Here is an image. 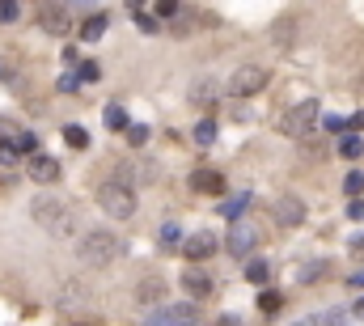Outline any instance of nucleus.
<instances>
[{
    "label": "nucleus",
    "mask_w": 364,
    "mask_h": 326,
    "mask_svg": "<svg viewBox=\"0 0 364 326\" xmlns=\"http://www.w3.org/2000/svg\"><path fill=\"white\" fill-rule=\"evenodd\" d=\"M128 5H132V9H140V5H144V0H128Z\"/></svg>",
    "instance_id": "46"
},
{
    "label": "nucleus",
    "mask_w": 364,
    "mask_h": 326,
    "mask_svg": "<svg viewBox=\"0 0 364 326\" xmlns=\"http://www.w3.org/2000/svg\"><path fill=\"white\" fill-rule=\"evenodd\" d=\"M30 212H34V220L51 237H68L72 229H77V212H72V204H64V199H56V195H38L30 204Z\"/></svg>",
    "instance_id": "1"
},
{
    "label": "nucleus",
    "mask_w": 364,
    "mask_h": 326,
    "mask_svg": "<svg viewBox=\"0 0 364 326\" xmlns=\"http://www.w3.org/2000/svg\"><path fill=\"white\" fill-rule=\"evenodd\" d=\"M195 140H199V148H208L216 140V119H199L195 123Z\"/></svg>",
    "instance_id": "24"
},
{
    "label": "nucleus",
    "mask_w": 364,
    "mask_h": 326,
    "mask_svg": "<svg viewBox=\"0 0 364 326\" xmlns=\"http://www.w3.org/2000/svg\"><path fill=\"white\" fill-rule=\"evenodd\" d=\"M250 208V191H241V195H233V199H225L221 204V216H229V220H237L241 212Z\"/></svg>",
    "instance_id": "21"
},
{
    "label": "nucleus",
    "mask_w": 364,
    "mask_h": 326,
    "mask_svg": "<svg viewBox=\"0 0 364 326\" xmlns=\"http://www.w3.org/2000/svg\"><path fill=\"white\" fill-rule=\"evenodd\" d=\"M17 132H21V128H17L13 119H0V144H9V140H13Z\"/></svg>",
    "instance_id": "33"
},
{
    "label": "nucleus",
    "mask_w": 364,
    "mask_h": 326,
    "mask_svg": "<svg viewBox=\"0 0 364 326\" xmlns=\"http://www.w3.org/2000/svg\"><path fill=\"white\" fill-rule=\"evenodd\" d=\"M318 119H322V128H326V132H343V128H348V123L339 119V115H318Z\"/></svg>",
    "instance_id": "34"
},
{
    "label": "nucleus",
    "mask_w": 364,
    "mask_h": 326,
    "mask_svg": "<svg viewBox=\"0 0 364 326\" xmlns=\"http://www.w3.org/2000/svg\"><path fill=\"white\" fill-rule=\"evenodd\" d=\"M64 140H68L72 148H89V132L81 128V123H68V128H64Z\"/></svg>",
    "instance_id": "22"
},
{
    "label": "nucleus",
    "mask_w": 364,
    "mask_h": 326,
    "mask_svg": "<svg viewBox=\"0 0 364 326\" xmlns=\"http://www.w3.org/2000/svg\"><path fill=\"white\" fill-rule=\"evenodd\" d=\"M216 246H221V242H216V233H195V237L182 242V255H186L191 263H204L208 255H216Z\"/></svg>",
    "instance_id": "13"
},
{
    "label": "nucleus",
    "mask_w": 364,
    "mask_h": 326,
    "mask_svg": "<svg viewBox=\"0 0 364 326\" xmlns=\"http://www.w3.org/2000/svg\"><path fill=\"white\" fill-rule=\"evenodd\" d=\"M352 132H364V110H360V115L352 119Z\"/></svg>",
    "instance_id": "42"
},
{
    "label": "nucleus",
    "mask_w": 364,
    "mask_h": 326,
    "mask_svg": "<svg viewBox=\"0 0 364 326\" xmlns=\"http://www.w3.org/2000/svg\"><path fill=\"white\" fill-rule=\"evenodd\" d=\"M9 77H13V64H9L5 56H0V81H9Z\"/></svg>",
    "instance_id": "40"
},
{
    "label": "nucleus",
    "mask_w": 364,
    "mask_h": 326,
    "mask_svg": "<svg viewBox=\"0 0 364 326\" xmlns=\"http://www.w3.org/2000/svg\"><path fill=\"white\" fill-rule=\"evenodd\" d=\"M348 216H352V220H364V199H360V195L348 199Z\"/></svg>",
    "instance_id": "36"
},
{
    "label": "nucleus",
    "mask_w": 364,
    "mask_h": 326,
    "mask_svg": "<svg viewBox=\"0 0 364 326\" xmlns=\"http://www.w3.org/2000/svg\"><path fill=\"white\" fill-rule=\"evenodd\" d=\"M352 250H356V255H364V237H356V242H352Z\"/></svg>",
    "instance_id": "44"
},
{
    "label": "nucleus",
    "mask_w": 364,
    "mask_h": 326,
    "mask_svg": "<svg viewBox=\"0 0 364 326\" xmlns=\"http://www.w3.org/2000/svg\"><path fill=\"white\" fill-rule=\"evenodd\" d=\"M81 89V81H77V72L72 77H60V93H77Z\"/></svg>",
    "instance_id": "38"
},
{
    "label": "nucleus",
    "mask_w": 364,
    "mask_h": 326,
    "mask_svg": "<svg viewBox=\"0 0 364 326\" xmlns=\"http://www.w3.org/2000/svg\"><path fill=\"white\" fill-rule=\"evenodd\" d=\"M276 220L284 224V229H297V224H305V204L297 195H280L276 199Z\"/></svg>",
    "instance_id": "9"
},
{
    "label": "nucleus",
    "mask_w": 364,
    "mask_h": 326,
    "mask_svg": "<svg viewBox=\"0 0 364 326\" xmlns=\"http://www.w3.org/2000/svg\"><path fill=\"white\" fill-rule=\"evenodd\" d=\"M77 77H81L85 85H93V81H102V68L93 64V60H85V64H81V72H77Z\"/></svg>",
    "instance_id": "31"
},
{
    "label": "nucleus",
    "mask_w": 364,
    "mask_h": 326,
    "mask_svg": "<svg viewBox=\"0 0 364 326\" xmlns=\"http://www.w3.org/2000/svg\"><path fill=\"white\" fill-rule=\"evenodd\" d=\"M280 305H284V296H280L276 288H263V296H258V310H263V314H276Z\"/></svg>",
    "instance_id": "25"
},
{
    "label": "nucleus",
    "mask_w": 364,
    "mask_h": 326,
    "mask_svg": "<svg viewBox=\"0 0 364 326\" xmlns=\"http://www.w3.org/2000/svg\"><path fill=\"white\" fill-rule=\"evenodd\" d=\"M360 191H364V174H360V170H352L348 178H343V195H348V199H356Z\"/></svg>",
    "instance_id": "27"
},
{
    "label": "nucleus",
    "mask_w": 364,
    "mask_h": 326,
    "mask_svg": "<svg viewBox=\"0 0 364 326\" xmlns=\"http://www.w3.org/2000/svg\"><path fill=\"white\" fill-rule=\"evenodd\" d=\"M169 21H174V26H169V30H174V34L182 38V34H195V30H208V26H212L216 17H212V13H186V9H178L174 17H169Z\"/></svg>",
    "instance_id": "11"
},
{
    "label": "nucleus",
    "mask_w": 364,
    "mask_h": 326,
    "mask_svg": "<svg viewBox=\"0 0 364 326\" xmlns=\"http://www.w3.org/2000/svg\"><path fill=\"white\" fill-rule=\"evenodd\" d=\"M178 237H182V233H178V224H174V220H169V224H165V229H161V242H165L169 250H178Z\"/></svg>",
    "instance_id": "32"
},
{
    "label": "nucleus",
    "mask_w": 364,
    "mask_h": 326,
    "mask_svg": "<svg viewBox=\"0 0 364 326\" xmlns=\"http://www.w3.org/2000/svg\"><path fill=\"white\" fill-rule=\"evenodd\" d=\"M9 144H13V153H26V157H30V153H38V140H34L30 132H17Z\"/></svg>",
    "instance_id": "23"
},
{
    "label": "nucleus",
    "mask_w": 364,
    "mask_h": 326,
    "mask_svg": "<svg viewBox=\"0 0 364 326\" xmlns=\"http://www.w3.org/2000/svg\"><path fill=\"white\" fill-rule=\"evenodd\" d=\"M182 292L195 296V301L212 296V275H208L204 267H186V271H182Z\"/></svg>",
    "instance_id": "12"
},
{
    "label": "nucleus",
    "mask_w": 364,
    "mask_h": 326,
    "mask_svg": "<svg viewBox=\"0 0 364 326\" xmlns=\"http://www.w3.org/2000/svg\"><path fill=\"white\" fill-rule=\"evenodd\" d=\"M352 288H364V271H352V280H348Z\"/></svg>",
    "instance_id": "41"
},
{
    "label": "nucleus",
    "mask_w": 364,
    "mask_h": 326,
    "mask_svg": "<svg viewBox=\"0 0 364 326\" xmlns=\"http://www.w3.org/2000/svg\"><path fill=\"white\" fill-rule=\"evenodd\" d=\"M102 123H106L110 132H123V128H128L132 119H128V110H123V106H114V102H110V106L102 110Z\"/></svg>",
    "instance_id": "20"
},
{
    "label": "nucleus",
    "mask_w": 364,
    "mask_h": 326,
    "mask_svg": "<svg viewBox=\"0 0 364 326\" xmlns=\"http://www.w3.org/2000/svg\"><path fill=\"white\" fill-rule=\"evenodd\" d=\"M322 275H330V263H326V259H322V263H309V267H305V284H318Z\"/></svg>",
    "instance_id": "30"
},
{
    "label": "nucleus",
    "mask_w": 364,
    "mask_h": 326,
    "mask_svg": "<svg viewBox=\"0 0 364 326\" xmlns=\"http://www.w3.org/2000/svg\"><path fill=\"white\" fill-rule=\"evenodd\" d=\"M17 17H21L17 0H0V26H9V21H17Z\"/></svg>",
    "instance_id": "29"
},
{
    "label": "nucleus",
    "mask_w": 364,
    "mask_h": 326,
    "mask_svg": "<svg viewBox=\"0 0 364 326\" xmlns=\"http://www.w3.org/2000/svg\"><path fill=\"white\" fill-rule=\"evenodd\" d=\"M352 322V310H322L313 314V326H348Z\"/></svg>",
    "instance_id": "19"
},
{
    "label": "nucleus",
    "mask_w": 364,
    "mask_h": 326,
    "mask_svg": "<svg viewBox=\"0 0 364 326\" xmlns=\"http://www.w3.org/2000/svg\"><path fill=\"white\" fill-rule=\"evenodd\" d=\"M144 326H199V314L191 305H161L144 318Z\"/></svg>",
    "instance_id": "7"
},
{
    "label": "nucleus",
    "mask_w": 364,
    "mask_h": 326,
    "mask_svg": "<svg viewBox=\"0 0 364 326\" xmlns=\"http://www.w3.org/2000/svg\"><path fill=\"white\" fill-rule=\"evenodd\" d=\"M352 314H356V318H364V296H360V301H356V305H352Z\"/></svg>",
    "instance_id": "43"
},
{
    "label": "nucleus",
    "mask_w": 364,
    "mask_h": 326,
    "mask_svg": "<svg viewBox=\"0 0 364 326\" xmlns=\"http://www.w3.org/2000/svg\"><path fill=\"white\" fill-rule=\"evenodd\" d=\"M136 26H140L144 34H153V30H157V21H153V17H144V13H136Z\"/></svg>",
    "instance_id": "39"
},
{
    "label": "nucleus",
    "mask_w": 364,
    "mask_h": 326,
    "mask_svg": "<svg viewBox=\"0 0 364 326\" xmlns=\"http://www.w3.org/2000/svg\"><path fill=\"white\" fill-rule=\"evenodd\" d=\"M30 178L43 183V187H51V183L60 178V161L47 157V153H30Z\"/></svg>",
    "instance_id": "14"
},
{
    "label": "nucleus",
    "mask_w": 364,
    "mask_h": 326,
    "mask_svg": "<svg viewBox=\"0 0 364 326\" xmlns=\"http://www.w3.org/2000/svg\"><path fill=\"white\" fill-rule=\"evenodd\" d=\"M356 93L364 97V72H360V77H356Z\"/></svg>",
    "instance_id": "45"
},
{
    "label": "nucleus",
    "mask_w": 364,
    "mask_h": 326,
    "mask_svg": "<svg viewBox=\"0 0 364 326\" xmlns=\"http://www.w3.org/2000/svg\"><path fill=\"white\" fill-rule=\"evenodd\" d=\"M318 102H297L293 110H284V119H280V132L284 136H293V140H309L313 136V123H318Z\"/></svg>",
    "instance_id": "5"
},
{
    "label": "nucleus",
    "mask_w": 364,
    "mask_h": 326,
    "mask_svg": "<svg viewBox=\"0 0 364 326\" xmlns=\"http://www.w3.org/2000/svg\"><path fill=\"white\" fill-rule=\"evenodd\" d=\"M123 132H128V144H132V148H140L144 140H149V128H144V123H128Z\"/></svg>",
    "instance_id": "28"
},
{
    "label": "nucleus",
    "mask_w": 364,
    "mask_h": 326,
    "mask_svg": "<svg viewBox=\"0 0 364 326\" xmlns=\"http://www.w3.org/2000/svg\"><path fill=\"white\" fill-rule=\"evenodd\" d=\"M186 102H191V106H199V110L216 106V102H221V81H216V77H199L195 85L186 89Z\"/></svg>",
    "instance_id": "8"
},
{
    "label": "nucleus",
    "mask_w": 364,
    "mask_h": 326,
    "mask_svg": "<svg viewBox=\"0 0 364 326\" xmlns=\"http://www.w3.org/2000/svg\"><path fill=\"white\" fill-rule=\"evenodd\" d=\"M178 9H182V5H178V0H157V13H161V17H174Z\"/></svg>",
    "instance_id": "37"
},
{
    "label": "nucleus",
    "mask_w": 364,
    "mask_h": 326,
    "mask_svg": "<svg viewBox=\"0 0 364 326\" xmlns=\"http://www.w3.org/2000/svg\"><path fill=\"white\" fill-rule=\"evenodd\" d=\"M106 26H110V17H106V13L85 17V21H81V43H98V38L106 34Z\"/></svg>",
    "instance_id": "16"
},
{
    "label": "nucleus",
    "mask_w": 364,
    "mask_h": 326,
    "mask_svg": "<svg viewBox=\"0 0 364 326\" xmlns=\"http://www.w3.org/2000/svg\"><path fill=\"white\" fill-rule=\"evenodd\" d=\"M119 255H123V242H119L110 229H89V233H81V242H77V259L89 263V267H106V263H114Z\"/></svg>",
    "instance_id": "2"
},
{
    "label": "nucleus",
    "mask_w": 364,
    "mask_h": 326,
    "mask_svg": "<svg viewBox=\"0 0 364 326\" xmlns=\"http://www.w3.org/2000/svg\"><path fill=\"white\" fill-rule=\"evenodd\" d=\"M38 26H43L47 34H68V30H72V17H68L64 5H43V9H38Z\"/></svg>",
    "instance_id": "10"
},
{
    "label": "nucleus",
    "mask_w": 364,
    "mask_h": 326,
    "mask_svg": "<svg viewBox=\"0 0 364 326\" xmlns=\"http://www.w3.org/2000/svg\"><path fill=\"white\" fill-rule=\"evenodd\" d=\"M267 89V68L250 64V68H237L233 81H229V93L233 97H250V93H263Z\"/></svg>",
    "instance_id": "6"
},
{
    "label": "nucleus",
    "mask_w": 364,
    "mask_h": 326,
    "mask_svg": "<svg viewBox=\"0 0 364 326\" xmlns=\"http://www.w3.org/2000/svg\"><path fill=\"white\" fill-rule=\"evenodd\" d=\"M258 242H263V233H258V224L254 220H246V216H237V220H229V233H225V250L233 259H250L254 250H258Z\"/></svg>",
    "instance_id": "4"
},
{
    "label": "nucleus",
    "mask_w": 364,
    "mask_h": 326,
    "mask_svg": "<svg viewBox=\"0 0 364 326\" xmlns=\"http://www.w3.org/2000/svg\"><path fill=\"white\" fill-rule=\"evenodd\" d=\"M17 157H21V153H13L9 144H0V165H9V170H17Z\"/></svg>",
    "instance_id": "35"
},
{
    "label": "nucleus",
    "mask_w": 364,
    "mask_h": 326,
    "mask_svg": "<svg viewBox=\"0 0 364 326\" xmlns=\"http://www.w3.org/2000/svg\"><path fill=\"white\" fill-rule=\"evenodd\" d=\"M191 191H199V195H225V174L221 170H195V174H191Z\"/></svg>",
    "instance_id": "15"
},
{
    "label": "nucleus",
    "mask_w": 364,
    "mask_h": 326,
    "mask_svg": "<svg viewBox=\"0 0 364 326\" xmlns=\"http://www.w3.org/2000/svg\"><path fill=\"white\" fill-rule=\"evenodd\" d=\"M246 280L250 284H267L271 280V263L267 259H246Z\"/></svg>",
    "instance_id": "18"
},
{
    "label": "nucleus",
    "mask_w": 364,
    "mask_h": 326,
    "mask_svg": "<svg viewBox=\"0 0 364 326\" xmlns=\"http://www.w3.org/2000/svg\"><path fill=\"white\" fill-rule=\"evenodd\" d=\"M161 292H165V284H161V280H144V284H140V301H153V305H157Z\"/></svg>",
    "instance_id": "26"
},
{
    "label": "nucleus",
    "mask_w": 364,
    "mask_h": 326,
    "mask_svg": "<svg viewBox=\"0 0 364 326\" xmlns=\"http://www.w3.org/2000/svg\"><path fill=\"white\" fill-rule=\"evenodd\" d=\"M98 208L106 216H114V220H128V216H136V191L123 187L119 178H106L98 187Z\"/></svg>",
    "instance_id": "3"
},
{
    "label": "nucleus",
    "mask_w": 364,
    "mask_h": 326,
    "mask_svg": "<svg viewBox=\"0 0 364 326\" xmlns=\"http://www.w3.org/2000/svg\"><path fill=\"white\" fill-rule=\"evenodd\" d=\"M360 153H364L360 132H343V136H339V157H343V161H356Z\"/></svg>",
    "instance_id": "17"
}]
</instances>
